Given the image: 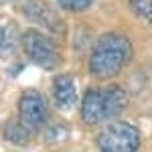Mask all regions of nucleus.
<instances>
[{"label": "nucleus", "mask_w": 152, "mask_h": 152, "mask_svg": "<svg viewBox=\"0 0 152 152\" xmlns=\"http://www.w3.org/2000/svg\"><path fill=\"white\" fill-rule=\"evenodd\" d=\"M134 55L132 41L122 33H105L94 43L89 55V71L95 79H114Z\"/></svg>", "instance_id": "1"}, {"label": "nucleus", "mask_w": 152, "mask_h": 152, "mask_svg": "<svg viewBox=\"0 0 152 152\" xmlns=\"http://www.w3.org/2000/svg\"><path fill=\"white\" fill-rule=\"evenodd\" d=\"M128 6L138 18L152 24V0H128Z\"/></svg>", "instance_id": "10"}, {"label": "nucleus", "mask_w": 152, "mask_h": 152, "mask_svg": "<svg viewBox=\"0 0 152 152\" xmlns=\"http://www.w3.org/2000/svg\"><path fill=\"white\" fill-rule=\"evenodd\" d=\"M10 2H14V0H0V4H10Z\"/></svg>", "instance_id": "12"}, {"label": "nucleus", "mask_w": 152, "mask_h": 152, "mask_svg": "<svg viewBox=\"0 0 152 152\" xmlns=\"http://www.w3.org/2000/svg\"><path fill=\"white\" fill-rule=\"evenodd\" d=\"M23 16L28 23L37 24L39 28H47L51 33L63 35V23L57 16V12L49 6L45 0H23L20 4Z\"/></svg>", "instance_id": "6"}, {"label": "nucleus", "mask_w": 152, "mask_h": 152, "mask_svg": "<svg viewBox=\"0 0 152 152\" xmlns=\"http://www.w3.org/2000/svg\"><path fill=\"white\" fill-rule=\"evenodd\" d=\"M128 105V95L120 85L91 87L81 99V120L89 126H97L116 118Z\"/></svg>", "instance_id": "2"}, {"label": "nucleus", "mask_w": 152, "mask_h": 152, "mask_svg": "<svg viewBox=\"0 0 152 152\" xmlns=\"http://www.w3.org/2000/svg\"><path fill=\"white\" fill-rule=\"evenodd\" d=\"M18 45H20V37L16 24L6 16H0V59L10 57Z\"/></svg>", "instance_id": "8"}, {"label": "nucleus", "mask_w": 152, "mask_h": 152, "mask_svg": "<svg viewBox=\"0 0 152 152\" xmlns=\"http://www.w3.org/2000/svg\"><path fill=\"white\" fill-rule=\"evenodd\" d=\"M140 130L130 122H112L97 136L99 152H136L140 148Z\"/></svg>", "instance_id": "4"}, {"label": "nucleus", "mask_w": 152, "mask_h": 152, "mask_svg": "<svg viewBox=\"0 0 152 152\" xmlns=\"http://www.w3.org/2000/svg\"><path fill=\"white\" fill-rule=\"evenodd\" d=\"M20 47L28 61L45 71H55L63 63V55L57 43L39 28H26L20 35Z\"/></svg>", "instance_id": "3"}, {"label": "nucleus", "mask_w": 152, "mask_h": 152, "mask_svg": "<svg viewBox=\"0 0 152 152\" xmlns=\"http://www.w3.org/2000/svg\"><path fill=\"white\" fill-rule=\"evenodd\" d=\"M53 99L59 110H63V112L73 110V105L77 102V87H75L73 75L61 73L53 79Z\"/></svg>", "instance_id": "7"}, {"label": "nucleus", "mask_w": 152, "mask_h": 152, "mask_svg": "<svg viewBox=\"0 0 152 152\" xmlns=\"http://www.w3.org/2000/svg\"><path fill=\"white\" fill-rule=\"evenodd\" d=\"M49 116H51L49 104L43 97V94L28 89V91H24L20 95V99H18V120L31 132L43 128L49 122Z\"/></svg>", "instance_id": "5"}, {"label": "nucleus", "mask_w": 152, "mask_h": 152, "mask_svg": "<svg viewBox=\"0 0 152 152\" xmlns=\"http://www.w3.org/2000/svg\"><path fill=\"white\" fill-rule=\"evenodd\" d=\"M94 2L95 0H59L61 8L67 12H83V10H87Z\"/></svg>", "instance_id": "11"}, {"label": "nucleus", "mask_w": 152, "mask_h": 152, "mask_svg": "<svg viewBox=\"0 0 152 152\" xmlns=\"http://www.w3.org/2000/svg\"><path fill=\"white\" fill-rule=\"evenodd\" d=\"M2 134H4V138L10 142V144H16V146H20V144H28L31 136H33V132L26 128L18 118L8 120L6 126H4V130H2Z\"/></svg>", "instance_id": "9"}]
</instances>
